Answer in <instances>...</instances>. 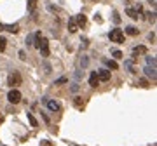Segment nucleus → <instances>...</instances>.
Returning <instances> with one entry per match:
<instances>
[{"label":"nucleus","mask_w":157,"mask_h":146,"mask_svg":"<svg viewBox=\"0 0 157 146\" xmlns=\"http://www.w3.org/2000/svg\"><path fill=\"white\" fill-rule=\"evenodd\" d=\"M40 146H52V143H51V141H45V139H44V141H40Z\"/></svg>","instance_id":"nucleus-28"},{"label":"nucleus","mask_w":157,"mask_h":146,"mask_svg":"<svg viewBox=\"0 0 157 146\" xmlns=\"http://www.w3.org/2000/svg\"><path fill=\"white\" fill-rule=\"evenodd\" d=\"M73 103H75V106H77V108H84V101H82V98H75V101H73Z\"/></svg>","instance_id":"nucleus-20"},{"label":"nucleus","mask_w":157,"mask_h":146,"mask_svg":"<svg viewBox=\"0 0 157 146\" xmlns=\"http://www.w3.org/2000/svg\"><path fill=\"white\" fill-rule=\"evenodd\" d=\"M124 66H126V68H129V70H131V73H135V66H133V61H126V63H124Z\"/></svg>","instance_id":"nucleus-22"},{"label":"nucleus","mask_w":157,"mask_h":146,"mask_svg":"<svg viewBox=\"0 0 157 146\" xmlns=\"http://www.w3.org/2000/svg\"><path fill=\"white\" fill-rule=\"evenodd\" d=\"M145 52H147V47H145V45H138V47H135V49H133V59H136L138 54H145Z\"/></svg>","instance_id":"nucleus-10"},{"label":"nucleus","mask_w":157,"mask_h":146,"mask_svg":"<svg viewBox=\"0 0 157 146\" xmlns=\"http://www.w3.org/2000/svg\"><path fill=\"white\" fill-rule=\"evenodd\" d=\"M9 85H10V87L21 85V73H19V71H12V73H10V77H9Z\"/></svg>","instance_id":"nucleus-4"},{"label":"nucleus","mask_w":157,"mask_h":146,"mask_svg":"<svg viewBox=\"0 0 157 146\" xmlns=\"http://www.w3.org/2000/svg\"><path fill=\"white\" fill-rule=\"evenodd\" d=\"M45 103H47V108H49L51 111H59V110H61V106H59V103H58V101L45 99Z\"/></svg>","instance_id":"nucleus-5"},{"label":"nucleus","mask_w":157,"mask_h":146,"mask_svg":"<svg viewBox=\"0 0 157 146\" xmlns=\"http://www.w3.org/2000/svg\"><path fill=\"white\" fill-rule=\"evenodd\" d=\"M112 56H114L115 59H121V57H122V52H121V51H112Z\"/></svg>","instance_id":"nucleus-23"},{"label":"nucleus","mask_w":157,"mask_h":146,"mask_svg":"<svg viewBox=\"0 0 157 146\" xmlns=\"http://www.w3.org/2000/svg\"><path fill=\"white\" fill-rule=\"evenodd\" d=\"M98 84H100V80H98L96 71H91V75H89V85L91 87H98Z\"/></svg>","instance_id":"nucleus-9"},{"label":"nucleus","mask_w":157,"mask_h":146,"mask_svg":"<svg viewBox=\"0 0 157 146\" xmlns=\"http://www.w3.org/2000/svg\"><path fill=\"white\" fill-rule=\"evenodd\" d=\"M149 21H150V23H156V12H150V14H149Z\"/></svg>","instance_id":"nucleus-25"},{"label":"nucleus","mask_w":157,"mask_h":146,"mask_svg":"<svg viewBox=\"0 0 157 146\" xmlns=\"http://www.w3.org/2000/svg\"><path fill=\"white\" fill-rule=\"evenodd\" d=\"M26 44H28V45H33V35H28V37H26Z\"/></svg>","instance_id":"nucleus-26"},{"label":"nucleus","mask_w":157,"mask_h":146,"mask_svg":"<svg viewBox=\"0 0 157 146\" xmlns=\"http://www.w3.org/2000/svg\"><path fill=\"white\" fill-rule=\"evenodd\" d=\"M114 23H121V16L117 12H114Z\"/></svg>","instance_id":"nucleus-27"},{"label":"nucleus","mask_w":157,"mask_h":146,"mask_svg":"<svg viewBox=\"0 0 157 146\" xmlns=\"http://www.w3.org/2000/svg\"><path fill=\"white\" fill-rule=\"evenodd\" d=\"M5 44H7V40L0 35V52H3V51H5Z\"/></svg>","instance_id":"nucleus-21"},{"label":"nucleus","mask_w":157,"mask_h":146,"mask_svg":"<svg viewBox=\"0 0 157 146\" xmlns=\"http://www.w3.org/2000/svg\"><path fill=\"white\" fill-rule=\"evenodd\" d=\"M94 2H96V0H94Z\"/></svg>","instance_id":"nucleus-32"},{"label":"nucleus","mask_w":157,"mask_h":146,"mask_svg":"<svg viewBox=\"0 0 157 146\" xmlns=\"http://www.w3.org/2000/svg\"><path fill=\"white\" fill-rule=\"evenodd\" d=\"M7 99H9V103L17 104V103L21 101V92H19L17 89H10V92L7 94Z\"/></svg>","instance_id":"nucleus-3"},{"label":"nucleus","mask_w":157,"mask_h":146,"mask_svg":"<svg viewBox=\"0 0 157 146\" xmlns=\"http://www.w3.org/2000/svg\"><path fill=\"white\" fill-rule=\"evenodd\" d=\"M77 23H75V17H70V21H68V31L70 33H75L77 31Z\"/></svg>","instance_id":"nucleus-11"},{"label":"nucleus","mask_w":157,"mask_h":146,"mask_svg":"<svg viewBox=\"0 0 157 146\" xmlns=\"http://www.w3.org/2000/svg\"><path fill=\"white\" fill-rule=\"evenodd\" d=\"M26 117H28V122L31 124V127H38V122L35 120V117H33L31 113H26Z\"/></svg>","instance_id":"nucleus-15"},{"label":"nucleus","mask_w":157,"mask_h":146,"mask_svg":"<svg viewBox=\"0 0 157 146\" xmlns=\"http://www.w3.org/2000/svg\"><path fill=\"white\" fill-rule=\"evenodd\" d=\"M0 28H3L5 31H10V33H17L19 31V24H2L0 23Z\"/></svg>","instance_id":"nucleus-7"},{"label":"nucleus","mask_w":157,"mask_h":146,"mask_svg":"<svg viewBox=\"0 0 157 146\" xmlns=\"http://www.w3.org/2000/svg\"><path fill=\"white\" fill-rule=\"evenodd\" d=\"M126 14H128L131 19H138V17H140V12H138V10H135V9H131V7L126 10Z\"/></svg>","instance_id":"nucleus-13"},{"label":"nucleus","mask_w":157,"mask_h":146,"mask_svg":"<svg viewBox=\"0 0 157 146\" xmlns=\"http://www.w3.org/2000/svg\"><path fill=\"white\" fill-rule=\"evenodd\" d=\"M28 9L33 12V10L37 9V0H28Z\"/></svg>","instance_id":"nucleus-18"},{"label":"nucleus","mask_w":157,"mask_h":146,"mask_svg":"<svg viewBox=\"0 0 157 146\" xmlns=\"http://www.w3.org/2000/svg\"><path fill=\"white\" fill-rule=\"evenodd\" d=\"M147 66L156 68V57H154V56H149V57H147Z\"/></svg>","instance_id":"nucleus-16"},{"label":"nucleus","mask_w":157,"mask_h":146,"mask_svg":"<svg viewBox=\"0 0 157 146\" xmlns=\"http://www.w3.org/2000/svg\"><path fill=\"white\" fill-rule=\"evenodd\" d=\"M108 38H110L112 42H115V44H122V42H124V31L119 30V28H115V30H112V31L108 33Z\"/></svg>","instance_id":"nucleus-1"},{"label":"nucleus","mask_w":157,"mask_h":146,"mask_svg":"<svg viewBox=\"0 0 157 146\" xmlns=\"http://www.w3.org/2000/svg\"><path fill=\"white\" fill-rule=\"evenodd\" d=\"M87 63H89L87 56H82V57H80V66H87Z\"/></svg>","instance_id":"nucleus-24"},{"label":"nucleus","mask_w":157,"mask_h":146,"mask_svg":"<svg viewBox=\"0 0 157 146\" xmlns=\"http://www.w3.org/2000/svg\"><path fill=\"white\" fill-rule=\"evenodd\" d=\"M37 49L40 51V54H42L44 57H47V56H49V52H51V51H49V42H47V38H44V37H42V38H40V42H38V45H37Z\"/></svg>","instance_id":"nucleus-2"},{"label":"nucleus","mask_w":157,"mask_h":146,"mask_svg":"<svg viewBox=\"0 0 157 146\" xmlns=\"http://www.w3.org/2000/svg\"><path fill=\"white\" fill-rule=\"evenodd\" d=\"M2 122H3V115L0 113V124H2Z\"/></svg>","instance_id":"nucleus-31"},{"label":"nucleus","mask_w":157,"mask_h":146,"mask_svg":"<svg viewBox=\"0 0 157 146\" xmlns=\"http://www.w3.org/2000/svg\"><path fill=\"white\" fill-rule=\"evenodd\" d=\"M145 73H147V77H152V80H156V77H157L156 68H152V66H145Z\"/></svg>","instance_id":"nucleus-12"},{"label":"nucleus","mask_w":157,"mask_h":146,"mask_svg":"<svg viewBox=\"0 0 157 146\" xmlns=\"http://www.w3.org/2000/svg\"><path fill=\"white\" fill-rule=\"evenodd\" d=\"M75 23H77V26H80V28H84V26L87 24V17H86L84 14H79V16L75 17Z\"/></svg>","instance_id":"nucleus-8"},{"label":"nucleus","mask_w":157,"mask_h":146,"mask_svg":"<svg viewBox=\"0 0 157 146\" xmlns=\"http://www.w3.org/2000/svg\"><path fill=\"white\" fill-rule=\"evenodd\" d=\"M19 57H21V59H23V61H24V59H26V54H24V51H19Z\"/></svg>","instance_id":"nucleus-29"},{"label":"nucleus","mask_w":157,"mask_h":146,"mask_svg":"<svg viewBox=\"0 0 157 146\" xmlns=\"http://www.w3.org/2000/svg\"><path fill=\"white\" fill-rule=\"evenodd\" d=\"M96 75H98V80H103V82H108L110 80V71L108 70H100Z\"/></svg>","instance_id":"nucleus-6"},{"label":"nucleus","mask_w":157,"mask_h":146,"mask_svg":"<svg viewBox=\"0 0 157 146\" xmlns=\"http://www.w3.org/2000/svg\"><path fill=\"white\" fill-rule=\"evenodd\" d=\"M140 84H142V85H143V87H149V82H147V80H142V82H140Z\"/></svg>","instance_id":"nucleus-30"},{"label":"nucleus","mask_w":157,"mask_h":146,"mask_svg":"<svg viewBox=\"0 0 157 146\" xmlns=\"http://www.w3.org/2000/svg\"><path fill=\"white\" fill-rule=\"evenodd\" d=\"M66 82H68V78L66 77H61V78L54 80V85H61V84H66Z\"/></svg>","instance_id":"nucleus-19"},{"label":"nucleus","mask_w":157,"mask_h":146,"mask_svg":"<svg viewBox=\"0 0 157 146\" xmlns=\"http://www.w3.org/2000/svg\"><path fill=\"white\" fill-rule=\"evenodd\" d=\"M126 33H128L129 37H135V35H138V30H136L135 26H128V28H126Z\"/></svg>","instance_id":"nucleus-14"},{"label":"nucleus","mask_w":157,"mask_h":146,"mask_svg":"<svg viewBox=\"0 0 157 146\" xmlns=\"http://www.w3.org/2000/svg\"><path fill=\"white\" fill-rule=\"evenodd\" d=\"M105 63H107V66H108L110 70H117V68H119V64H117L115 61H110V59H108V61H105Z\"/></svg>","instance_id":"nucleus-17"}]
</instances>
